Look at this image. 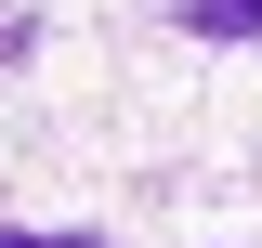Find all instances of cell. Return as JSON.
<instances>
[{"mask_svg": "<svg viewBox=\"0 0 262 248\" xmlns=\"http://www.w3.org/2000/svg\"><path fill=\"white\" fill-rule=\"evenodd\" d=\"M0 248H66V235H13V222H0Z\"/></svg>", "mask_w": 262, "mask_h": 248, "instance_id": "2", "label": "cell"}, {"mask_svg": "<svg viewBox=\"0 0 262 248\" xmlns=\"http://www.w3.org/2000/svg\"><path fill=\"white\" fill-rule=\"evenodd\" d=\"M184 39H262V0H184Z\"/></svg>", "mask_w": 262, "mask_h": 248, "instance_id": "1", "label": "cell"}]
</instances>
